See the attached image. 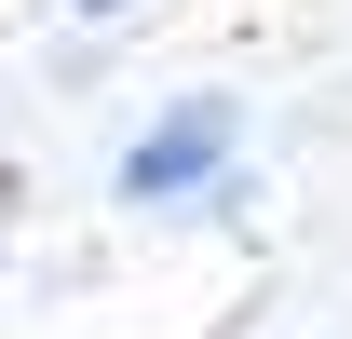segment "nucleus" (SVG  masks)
<instances>
[{"label": "nucleus", "instance_id": "f03ea898", "mask_svg": "<svg viewBox=\"0 0 352 339\" xmlns=\"http://www.w3.org/2000/svg\"><path fill=\"white\" fill-rule=\"evenodd\" d=\"M68 14H122V0H68Z\"/></svg>", "mask_w": 352, "mask_h": 339}, {"label": "nucleus", "instance_id": "f257e3e1", "mask_svg": "<svg viewBox=\"0 0 352 339\" xmlns=\"http://www.w3.org/2000/svg\"><path fill=\"white\" fill-rule=\"evenodd\" d=\"M217 163H230V95H190L163 136H135V150H122V204H190Z\"/></svg>", "mask_w": 352, "mask_h": 339}]
</instances>
